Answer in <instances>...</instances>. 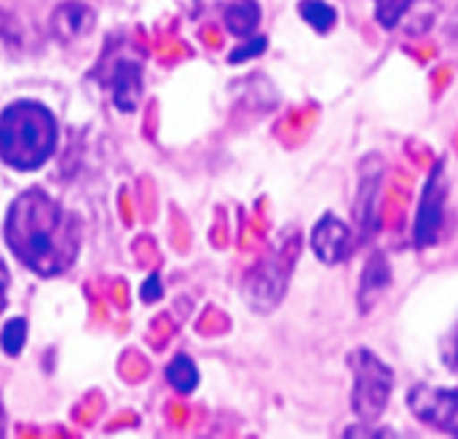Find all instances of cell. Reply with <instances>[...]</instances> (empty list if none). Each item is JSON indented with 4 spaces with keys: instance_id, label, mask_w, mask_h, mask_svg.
<instances>
[{
    "instance_id": "cell-1",
    "label": "cell",
    "mask_w": 458,
    "mask_h": 439,
    "mask_svg": "<svg viewBox=\"0 0 458 439\" xmlns=\"http://www.w3.org/2000/svg\"><path fill=\"white\" fill-rule=\"evenodd\" d=\"M5 244L38 276L64 274L81 249V225L48 193L30 188L5 215Z\"/></svg>"
},
{
    "instance_id": "cell-2",
    "label": "cell",
    "mask_w": 458,
    "mask_h": 439,
    "mask_svg": "<svg viewBox=\"0 0 458 439\" xmlns=\"http://www.w3.org/2000/svg\"><path fill=\"white\" fill-rule=\"evenodd\" d=\"M56 148V121L40 102H13L0 113V161L16 172L43 166Z\"/></svg>"
},
{
    "instance_id": "cell-3",
    "label": "cell",
    "mask_w": 458,
    "mask_h": 439,
    "mask_svg": "<svg viewBox=\"0 0 458 439\" xmlns=\"http://www.w3.org/2000/svg\"><path fill=\"white\" fill-rule=\"evenodd\" d=\"M346 362H349L352 381H354L352 410L360 421L376 424L389 405V394L394 389V373L370 349H354Z\"/></svg>"
},
{
    "instance_id": "cell-4",
    "label": "cell",
    "mask_w": 458,
    "mask_h": 439,
    "mask_svg": "<svg viewBox=\"0 0 458 439\" xmlns=\"http://www.w3.org/2000/svg\"><path fill=\"white\" fill-rule=\"evenodd\" d=\"M411 413L429 429L458 437V389L443 386H413L408 392Z\"/></svg>"
},
{
    "instance_id": "cell-5",
    "label": "cell",
    "mask_w": 458,
    "mask_h": 439,
    "mask_svg": "<svg viewBox=\"0 0 458 439\" xmlns=\"http://www.w3.org/2000/svg\"><path fill=\"white\" fill-rule=\"evenodd\" d=\"M445 201H448V180H445V164L440 161L432 169V174L421 190V201H419V212H416V223H413L416 247L427 249V247L437 244L440 228L445 220Z\"/></svg>"
},
{
    "instance_id": "cell-6",
    "label": "cell",
    "mask_w": 458,
    "mask_h": 439,
    "mask_svg": "<svg viewBox=\"0 0 458 439\" xmlns=\"http://www.w3.org/2000/svg\"><path fill=\"white\" fill-rule=\"evenodd\" d=\"M293 271V255L279 252L276 257L260 263L244 282V298L255 311H271L279 306Z\"/></svg>"
},
{
    "instance_id": "cell-7",
    "label": "cell",
    "mask_w": 458,
    "mask_h": 439,
    "mask_svg": "<svg viewBox=\"0 0 458 439\" xmlns=\"http://www.w3.org/2000/svg\"><path fill=\"white\" fill-rule=\"evenodd\" d=\"M314 255L325 263V266H338L352 255V228L335 217V215H325L314 228H311V239H309Z\"/></svg>"
},
{
    "instance_id": "cell-8",
    "label": "cell",
    "mask_w": 458,
    "mask_h": 439,
    "mask_svg": "<svg viewBox=\"0 0 458 439\" xmlns=\"http://www.w3.org/2000/svg\"><path fill=\"white\" fill-rule=\"evenodd\" d=\"M389 284H392V268H389L386 257L381 252L370 255L368 257V266L362 271V279H360V311L362 314L373 311L376 303L389 290Z\"/></svg>"
},
{
    "instance_id": "cell-9",
    "label": "cell",
    "mask_w": 458,
    "mask_h": 439,
    "mask_svg": "<svg viewBox=\"0 0 458 439\" xmlns=\"http://www.w3.org/2000/svg\"><path fill=\"white\" fill-rule=\"evenodd\" d=\"M94 27V11L83 3H64L51 16V30L59 40H75L89 35Z\"/></svg>"
},
{
    "instance_id": "cell-10",
    "label": "cell",
    "mask_w": 458,
    "mask_h": 439,
    "mask_svg": "<svg viewBox=\"0 0 458 439\" xmlns=\"http://www.w3.org/2000/svg\"><path fill=\"white\" fill-rule=\"evenodd\" d=\"M113 97L121 110H134L142 97V72L131 62H121L113 78Z\"/></svg>"
},
{
    "instance_id": "cell-11",
    "label": "cell",
    "mask_w": 458,
    "mask_h": 439,
    "mask_svg": "<svg viewBox=\"0 0 458 439\" xmlns=\"http://www.w3.org/2000/svg\"><path fill=\"white\" fill-rule=\"evenodd\" d=\"M223 21L231 35L252 38L260 27V5L258 0H231L223 11Z\"/></svg>"
},
{
    "instance_id": "cell-12",
    "label": "cell",
    "mask_w": 458,
    "mask_h": 439,
    "mask_svg": "<svg viewBox=\"0 0 458 439\" xmlns=\"http://www.w3.org/2000/svg\"><path fill=\"white\" fill-rule=\"evenodd\" d=\"M166 381L174 392L180 394H191L199 386V370L193 365V359H188L185 354L174 357L166 367Z\"/></svg>"
},
{
    "instance_id": "cell-13",
    "label": "cell",
    "mask_w": 458,
    "mask_h": 439,
    "mask_svg": "<svg viewBox=\"0 0 458 439\" xmlns=\"http://www.w3.org/2000/svg\"><path fill=\"white\" fill-rule=\"evenodd\" d=\"M298 11H301L303 21H309L317 32H330L338 19L335 8L325 0H301Z\"/></svg>"
},
{
    "instance_id": "cell-14",
    "label": "cell",
    "mask_w": 458,
    "mask_h": 439,
    "mask_svg": "<svg viewBox=\"0 0 458 439\" xmlns=\"http://www.w3.org/2000/svg\"><path fill=\"white\" fill-rule=\"evenodd\" d=\"M373 3H376V19L386 30H394L411 13L416 0H373Z\"/></svg>"
},
{
    "instance_id": "cell-15",
    "label": "cell",
    "mask_w": 458,
    "mask_h": 439,
    "mask_svg": "<svg viewBox=\"0 0 458 439\" xmlns=\"http://www.w3.org/2000/svg\"><path fill=\"white\" fill-rule=\"evenodd\" d=\"M24 341H27V322L24 319H11L5 322L3 333H0V346L8 357H16L21 349H24Z\"/></svg>"
},
{
    "instance_id": "cell-16",
    "label": "cell",
    "mask_w": 458,
    "mask_h": 439,
    "mask_svg": "<svg viewBox=\"0 0 458 439\" xmlns=\"http://www.w3.org/2000/svg\"><path fill=\"white\" fill-rule=\"evenodd\" d=\"M247 43H242L239 48H233V54L228 56L233 64L236 62H247V59H255V56H260L263 51H266V46H268V40L263 38V35H252V38H244Z\"/></svg>"
},
{
    "instance_id": "cell-17",
    "label": "cell",
    "mask_w": 458,
    "mask_h": 439,
    "mask_svg": "<svg viewBox=\"0 0 458 439\" xmlns=\"http://www.w3.org/2000/svg\"><path fill=\"white\" fill-rule=\"evenodd\" d=\"M164 295V290H161V279L153 274L145 284H142V290H140V298L145 300V303H156L158 298Z\"/></svg>"
},
{
    "instance_id": "cell-18",
    "label": "cell",
    "mask_w": 458,
    "mask_h": 439,
    "mask_svg": "<svg viewBox=\"0 0 458 439\" xmlns=\"http://www.w3.org/2000/svg\"><path fill=\"white\" fill-rule=\"evenodd\" d=\"M445 362L454 367L458 373V330H456V335L451 338V343H448V351H445Z\"/></svg>"
},
{
    "instance_id": "cell-19",
    "label": "cell",
    "mask_w": 458,
    "mask_h": 439,
    "mask_svg": "<svg viewBox=\"0 0 458 439\" xmlns=\"http://www.w3.org/2000/svg\"><path fill=\"white\" fill-rule=\"evenodd\" d=\"M3 290H5V271L0 266V300H3Z\"/></svg>"
}]
</instances>
